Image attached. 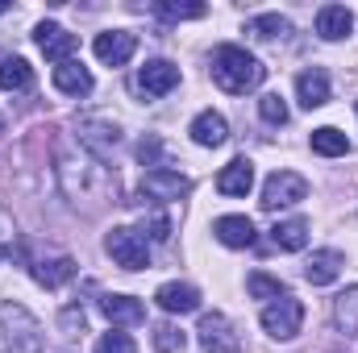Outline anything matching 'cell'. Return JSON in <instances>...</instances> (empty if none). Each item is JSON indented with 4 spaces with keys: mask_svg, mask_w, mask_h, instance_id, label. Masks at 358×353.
I'll return each instance as SVG.
<instances>
[{
    "mask_svg": "<svg viewBox=\"0 0 358 353\" xmlns=\"http://www.w3.org/2000/svg\"><path fill=\"white\" fill-rule=\"evenodd\" d=\"M92 50H96V59L104 67H125L134 59V50H138V33H129V29H104V33H96Z\"/></svg>",
    "mask_w": 358,
    "mask_h": 353,
    "instance_id": "obj_7",
    "label": "cell"
},
{
    "mask_svg": "<svg viewBox=\"0 0 358 353\" xmlns=\"http://www.w3.org/2000/svg\"><path fill=\"white\" fill-rule=\"evenodd\" d=\"M196 333H200V350L204 353H242V341H238L234 324L221 312H204Z\"/></svg>",
    "mask_w": 358,
    "mask_h": 353,
    "instance_id": "obj_6",
    "label": "cell"
},
{
    "mask_svg": "<svg viewBox=\"0 0 358 353\" xmlns=\"http://www.w3.org/2000/svg\"><path fill=\"white\" fill-rule=\"evenodd\" d=\"M155 350L159 353H179L183 350V333H179L176 324H159V329H155Z\"/></svg>",
    "mask_w": 358,
    "mask_h": 353,
    "instance_id": "obj_31",
    "label": "cell"
},
{
    "mask_svg": "<svg viewBox=\"0 0 358 353\" xmlns=\"http://www.w3.org/2000/svg\"><path fill=\"white\" fill-rule=\"evenodd\" d=\"M342 266H346V258H342L338 250H317V254L304 262V278H308L313 287H329V283L342 274Z\"/></svg>",
    "mask_w": 358,
    "mask_h": 353,
    "instance_id": "obj_13",
    "label": "cell"
},
{
    "mask_svg": "<svg viewBox=\"0 0 358 353\" xmlns=\"http://www.w3.org/2000/svg\"><path fill=\"white\" fill-rule=\"evenodd\" d=\"M0 88L4 91H29L34 88V67L25 59H4L0 63Z\"/></svg>",
    "mask_w": 358,
    "mask_h": 353,
    "instance_id": "obj_25",
    "label": "cell"
},
{
    "mask_svg": "<svg viewBox=\"0 0 358 353\" xmlns=\"http://www.w3.org/2000/svg\"><path fill=\"white\" fill-rule=\"evenodd\" d=\"M4 8H8V4H4V0H0V13H4Z\"/></svg>",
    "mask_w": 358,
    "mask_h": 353,
    "instance_id": "obj_36",
    "label": "cell"
},
{
    "mask_svg": "<svg viewBox=\"0 0 358 353\" xmlns=\"http://www.w3.org/2000/svg\"><path fill=\"white\" fill-rule=\"evenodd\" d=\"M96 353H138V345H134L129 333H104L96 341Z\"/></svg>",
    "mask_w": 358,
    "mask_h": 353,
    "instance_id": "obj_30",
    "label": "cell"
},
{
    "mask_svg": "<svg viewBox=\"0 0 358 353\" xmlns=\"http://www.w3.org/2000/svg\"><path fill=\"white\" fill-rule=\"evenodd\" d=\"M313 150L325 158H342V154H350V137L334 125H321V129H313Z\"/></svg>",
    "mask_w": 358,
    "mask_h": 353,
    "instance_id": "obj_24",
    "label": "cell"
},
{
    "mask_svg": "<svg viewBox=\"0 0 358 353\" xmlns=\"http://www.w3.org/2000/svg\"><path fill=\"white\" fill-rule=\"evenodd\" d=\"M187 191H192V183L179 175V171H167V167H155V171H146V179H142V195H150V200H179Z\"/></svg>",
    "mask_w": 358,
    "mask_h": 353,
    "instance_id": "obj_10",
    "label": "cell"
},
{
    "mask_svg": "<svg viewBox=\"0 0 358 353\" xmlns=\"http://www.w3.org/2000/svg\"><path fill=\"white\" fill-rule=\"evenodd\" d=\"M350 29H355V17H350L346 4H325V8H317V33H321L325 42H342Z\"/></svg>",
    "mask_w": 358,
    "mask_h": 353,
    "instance_id": "obj_12",
    "label": "cell"
},
{
    "mask_svg": "<svg viewBox=\"0 0 358 353\" xmlns=\"http://www.w3.org/2000/svg\"><path fill=\"white\" fill-rule=\"evenodd\" d=\"M171 88H179V67L176 63H167V59H155V63H146L142 71H138V91L142 96H167Z\"/></svg>",
    "mask_w": 358,
    "mask_h": 353,
    "instance_id": "obj_9",
    "label": "cell"
},
{
    "mask_svg": "<svg viewBox=\"0 0 358 353\" xmlns=\"http://www.w3.org/2000/svg\"><path fill=\"white\" fill-rule=\"evenodd\" d=\"M63 329H67V333L84 329V312H80V308H67V312H63Z\"/></svg>",
    "mask_w": 358,
    "mask_h": 353,
    "instance_id": "obj_34",
    "label": "cell"
},
{
    "mask_svg": "<svg viewBox=\"0 0 358 353\" xmlns=\"http://www.w3.org/2000/svg\"><path fill=\"white\" fill-rule=\"evenodd\" d=\"M155 13L167 21H192V17H204L208 8L204 4H155Z\"/></svg>",
    "mask_w": 358,
    "mask_h": 353,
    "instance_id": "obj_29",
    "label": "cell"
},
{
    "mask_svg": "<svg viewBox=\"0 0 358 353\" xmlns=\"http://www.w3.org/2000/svg\"><path fill=\"white\" fill-rule=\"evenodd\" d=\"M255 187V163L250 158H234L221 175H217V191L221 195H246Z\"/></svg>",
    "mask_w": 358,
    "mask_h": 353,
    "instance_id": "obj_18",
    "label": "cell"
},
{
    "mask_svg": "<svg viewBox=\"0 0 358 353\" xmlns=\"http://www.w3.org/2000/svg\"><path fill=\"white\" fill-rule=\"evenodd\" d=\"M0 333H4L0 353H42V324L29 316V308H21L13 299L0 303Z\"/></svg>",
    "mask_w": 358,
    "mask_h": 353,
    "instance_id": "obj_2",
    "label": "cell"
},
{
    "mask_svg": "<svg viewBox=\"0 0 358 353\" xmlns=\"http://www.w3.org/2000/svg\"><path fill=\"white\" fill-rule=\"evenodd\" d=\"M29 274H34L46 291H59L63 283L76 278V258H67V254H63V258H42V262L29 266Z\"/></svg>",
    "mask_w": 358,
    "mask_h": 353,
    "instance_id": "obj_14",
    "label": "cell"
},
{
    "mask_svg": "<svg viewBox=\"0 0 358 353\" xmlns=\"http://www.w3.org/2000/svg\"><path fill=\"white\" fill-rule=\"evenodd\" d=\"M138 233L150 237V241H167V237H171V220H167V216H150V220H142Z\"/></svg>",
    "mask_w": 358,
    "mask_h": 353,
    "instance_id": "obj_32",
    "label": "cell"
},
{
    "mask_svg": "<svg viewBox=\"0 0 358 353\" xmlns=\"http://www.w3.org/2000/svg\"><path fill=\"white\" fill-rule=\"evenodd\" d=\"M192 142L196 146H225V137H229V125H225V117L221 112H213V108H204L196 121H192Z\"/></svg>",
    "mask_w": 358,
    "mask_h": 353,
    "instance_id": "obj_15",
    "label": "cell"
},
{
    "mask_svg": "<svg viewBox=\"0 0 358 353\" xmlns=\"http://www.w3.org/2000/svg\"><path fill=\"white\" fill-rule=\"evenodd\" d=\"M155 299H159V308L171 312V316H187V312L200 308V291H196L192 283H163V287L155 291Z\"/></svg>",
    "mask_w": 358,
    "mask_h": 353,
    "instance_id": "obj_11",
    "label": "cell"
},
{
    "mask_svg": "<svg viewBox=\"0 0 358 353\" xmlns=\"http://www.w3.org/2000/svg\"><path fill=\"white\" fill-rule=\"evenodd\" d=\"M259 117H263L267 125H287V104H283L279 91H267V96L259 100Z\"/></svg>",
    "mask_w": 358,
    "mask_h": 353,
    "instance_id": "obj_28",
    "label": "cell"
},
{
    "mask_svg": "<svg viewBox=\"0 0 358 353\" xmlns=\"http://www.w3.org/2000/svg\"><path fill=\"white\" fill-rule=\"evenodd\" d=\"M34 42H38V50L50 59V63H71V54H76V33H67L63 25H55V21H42L38 29H34Z\"/></svg>",
    "mask_w": 358,
    "mask_h": 353,
    "instance_id": "obj_8",
    "label": "cell"
},
{
    "mask_svg": "<svg viewBox=\"0 0 358 353\" xmlns=\"http://www.w3.org/2000/svg\"><path fill=\"white\" fill-rule=\"evenodd\" d=\"M213 80H217V88L229 91V96H246V91H255L267 80V67L250 50H242V46H217V54H213Z\"/></svg>",
    "mask_w": 358,
    "mask_h": 353,
    "instance_id": "obj_1",
    "label": "cell"
},
{
    "mask_svg": "<svg viewBox=\"0 0 358 353\" xmlns=\"http://www.w3.org/2000/svg\"><path fill=\"white\" fill-rule=\"evenodd\" d=\"M246 33L259 38V42H275V38H287L292 33V21L279 17V13H263V17H250L246 21Z\"/></svg>",
    "mask_w": 358,
    "mask_h": 353,
    "instance_id": "obj_23",
    "label": "cell"
},
{
    "mask_svg": "<svg viewBox=\"0 0 358 353\" xmlns=\"http://www.w3.org/2000/svg\"><path fill=\"white\" fill-rule=\"evenodd\" d=\"M100 308H104V316L113 324H142L146 320V303L134 299V295H104Z\"/></svg>",
    "mask_w": 358,
    "mask_h": 353,
    "instance_id": "obj_19",
    "label": "cell"
},
{
    "mask_svg": "<svg viewBox=\"0 0 358 353\" xmlns=\"http://www.w3.org/2000/svg\"><path fill=\"white\" fill-rule=\"evenodd\" d=\"M308 195V179L296 175V171H275V175L263 183V212H279V208H292Z\"/></svg>",
    "mask_w": 358,
    "mask_h": 353,
    "instance_id": "obj_5",
    "label": "cell"
},
{
    "mask_svg": "<svg viewBox=\"0 0 358 353\" xmlns=\"http://www.w3.org/2000/svg\"><path fill=\"white\" fill-rule=\"evenodd\" d=\"M0 133H4V117H0Z\"/></svg>",
    "mask_w": 358,
    "mask_h": 353,
    "instance_id": "obj_37",
    "label": "cell"
},
{
    "mask_svg": "<svg viewBox=\"0 0 358 353\" xmlns=\"http://www.w3.org/2000/svg\"><path fill=\"white\" fill-rule=\"evenodd\" d=\"M4 258H13V250H8V246H0V262H4Z\"/></svg>",
    "mask_w": 358,
    "mask_h": 353,
    "instance_id": "obj_35",
    "label": "cell"
},
{
    "mask_svg": "<svg viewBox=\"0 0 358 353\" xmlns=\"http://www.w3.org/2000/svg\"><path fill=\"white\" fill-rule=\"evenodd\" d=\"M104 250H108L113 262L125 266V270H146L150 266V246H146V237L138 229H113L104 237Z\"/></svg>",
    "mask_w": 358,
    "mask_h": 353,
    "instance_id": "obj_4",
    "label": "cell"
},
{
    "mask_svg": "<svg viewBox=\"0 0 358 353\" xmlns=\"http://www.w3.org/2000/svg\"><path fill=\"white\" fill-rule=\"evenodd\" d=\"M271 241H275V250H287V254H296V250H304L308 246V220H279L275 229H271Z\"/></svg>",
    "mask_w": 358,
    "mask_h": 353,
    "instance_id": "obj_21",
    "label": "cell"
},
{
    "mask_svg": "<svg viewBox=\"0 0 358 353\" xmlns=\"http://www.w3.org/2000/svg\"><path fill=\"white\" fill-rule=\"evenodd\" d=\"M80 142L104 158V154H108V150L121 142V133H117L113 125H104V121H80Z\"/></svg>",
    "mask_w": 358,
    "mask_h": 353,
    "instance_id": "obj_22",
    "label": "cell"
},
{
    "mask_svg": "<svg viewBox=\"0 0 358 353\" xmlns=\"http://www.w3.org/2000/svg\"><path fill=\"white\" fill-rule=\"evenodd\" d=\"M55 88L63 91V96H88L96 84H92V71L84 67V63H59L55 67Z\"/></svg>",
    "mask_w": 358,
    "mask_h": 353,
    "instance_id": "obj_20",
    "label": "cell"
},
{
    "mask_svg": "<svg viewBox=\"0 0 358 353\" xmlns=\"http://www.w3.org/2000/svg\"><path fill=\"white\" fill-rule=\"evenodd\" d=\"M296 96H300L304 108H321V104L329 100V75H325L321 67L300 71V75H296Z\"/></svg>",
    "mask_w": 358,
    "mask_h": 353,
    "instance_id": "obj_17",
    "label": "cell"
},
{
    "mask_svg": "<svg viewBox=\"0 0 358 353\" xmlns=\"http://www.w3.org/2000/svg\"><path fill=\"white\" fill-rule=\"evenodd\" d=\"M263 329H267L275 341H292L296 333H300V324H304V303L296 299V295H279L275 303L263 308Z\"/></svg>",
    "mask_w": 358,
    "mask_h": 353,
    "instance_id": "obj_3",
    "label": "cell"
},
{
    "mask_svg": "<svg viewBox=\"0 0 358 353\" xmlns=\"http://www.w3.org/2000/svg\"><path fill=\"white\" fill-rule=\"evenodd\" d=\"M213 233H217V241L229 246V250L255 246V225H250V216H221V220L213 225Z\"/></svg>",
    "mask_w": 358,
    "mask_h": 353,
    "instance_id": "obj_16",
    "label": "cell"
},
{
    "mask_svg": "<svg viewBox=\"0 0 358 353\" xmlns=\"http://www.w3.org/2000/svg\"><path fill=\"white\" fill-rule=\"evenodd\" d=\"M159 154H163V142H159V137H142V142H138V163H142V167L155 171Z\"/></svg>",
    "mask_w": 358,
    "mask_h": 353,
    "instance_id": "obj_33",
    "label": "cell"
},
{
    "mask_svg": "<svg viewBox=\"0 0 358 353\" xmlns=\"http://www.w3.org/2000/svg\"><path fill=\"white\" fill-rule=\"evenodd\" d=\"M246 291H250V299H279V295H287L283 283L271 278V274H263V270H255V274L246 278Z\"/></svg>",
    "mask_w": 358,
    "mask_h": 353,
    "instance_id": "obj_27",
    "label": "cell"
},
{
    "mask_svg": "<svg viewBox=\"0 0 358 353\" xmlns=\"http://www.w3.org/2000/svg\"><path fill=\"white\" fill-rule=\"evenodd\" d=\"M334 316H338L342 333L358 337V287H346V291L338 295V308H334Z\"/></svg>",
    "mask_w": 358,
    "mask_h": 353,
    "instance_id": "obj_26",
    "label": "cell"
}]
</instances>
